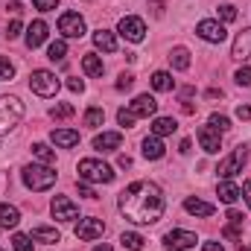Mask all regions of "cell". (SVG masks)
Wrapping results in <instances>:
<instances>
[{"label": "cell", "mask_w": 251, "mask_h": 251, "mask_svg": "<svg viewBox=\"0 0 251 251\" xmlns=\"http://www.w3.org/2000/svg\"><path fill=\"white\" fill-rule=\"evenodd\" d=\"M29 88H32V94H38V97H56L59 88H62V82H59L56 73H50V70H32Z\"/></svg>", "instance_id": "5"}, {"label": "cell", "mask_w": 251, "mask_h": 251, "mask_svg": "<svg viewBox=\"0 0 251 251\" xmlns=\"http://www.w3.org/2000/svg\"><path fill=\"white\" fill-rule=\"evenodd\" d=\"M170 64H173L176 70H187V67H190V50H184V47H176V50L170 53Z\"/></svg>", "instance_id": "28"}, {"label": "cell", "mask_w": 251, "mask_h": 251, "mask_svg": "<svg viewBox=\"0 0 251 251\" xmlns=\"http://www.w3.org/2000/svg\"><path fill=\"white\" fill-rule=\"evenodd\" d=\"M32 237H26V234H15L12 237V246H15V251H32V243H29Z\"/></svg>", "instance_id": "35"}, {"label": "cell", "mask_w": 251, "mask_h": 251, "mask_svg": "<svg viewBox=\"0 0 251 251\" xmlns=\"http://www.w3.org/2000/svg\"><path fill=\"white\" fill-rule=\"evenodd\" d=\"M134 85V76L131 73H120V79H117V91H128Z\"/></svg>", "instance_id": "40"}, {"label": "cell", "mask_w": 251, "mask_h": 251, "mask_svg": "<svg viewBox=\"0 0 251 251\" xmlns=\"http://www.w3.org/2000/svg\"><path fill=\"white\" fill-rule=\"evenodd\" d=\"M24 102L18 97H0V134H9L24 117Z\"/></svg>", "instance_id": "4"}, {"label": "cell", "mask_w": 251, "mask_h": 251, "mask_svg": "<svg viewBox=\"0 0 251 251\" xmlns=\"http://www.w3.org/2000/svg\"><path fill=\"white\" fill-rule=\"evenodd\" d=\"M237 117L240 120H251V105H237Z\"/></svg>", "instance_id": "45"}, {"label": "cell", "mask_w": 251, "mask_h": 251, "mask_svg": "<svg viewBox=\"0 0 251 251\" xmlns=\"http://www.w3.org/2000/svg\"><path fill=\"white\" fill-rule=\"evenodd\" d=\"M178 128V123L173 120V117H158L155 123H152V134L155 137H164V134H173Z\"/></svg>", "instance_id": "26"}, {"label": "cell", "mask_w": 251, "mask_h": 251, "mask_svg": "<svg viewBox=\"0 0 251 251\" xmlns=\"http://www.w3.org/2000/svg\"><path fill=\"white\" fill-rule=\"evenodd\" d=\"M216 196H219V201H225V204H234V201L243 196V190L237 187L234 181H228V178H225V181L216 187Z\"/></svg>", "instance_id": "21"}, {"label": "cell", "mask_w": 251, "mask_h": 251, "mask_svg": "<svg viewBox=\"0 0 251 251\" xmlns=\"http://www.w3.org/2000/svg\"><path fill=\"white\" fill-rule=\"evenodd\" d=\"M79 193H82V196H88V199H97V193L88 187V181H82V184H79Z\"/></svg>", "instance_id": "46"}, {"label": "cell", "mask_w": 251, "mask_h": 251, "mask_svg": "<svg viewBox=\"0 0 251 251\" xmlns=\"http://www.w3.org/2000/svg\"><path fill=\"white\" fill-rule=\"evenodd\" d=\"M219 18L231 24V21H237V9H234L231 3H225V6H219Z\"/></svg>", "instance_id": "37"}, {"label": "cell", "mask_w": 251, "mask_h": 251, "mask_svg": "<svg viewBox=\"0 0 251 251\" xmlns=\"http://www.w3.org/2000/svg\"><path fill=\"white\" fill-rule=\"evenodd\" d=\"M94 44H97L102 53H114V50H117V38H114V32H108V29H97V32H94Z\"/></svg>", "instance_id": "22"}, {"label": "cell", "mask_w": 251, "mask_h": 251, "mask_svg": "<svg viewBox=\"0 0 251 251\" xmlns=\"http://www.w3.org/2000/svg\"><path fill=\"white\" fill-rule=\"evenodd\" d=\"M32 155H35L38 161H44L47 167H50V164L56 161V152H53V149H50L47 143H35V146H32Z\"/></svg>", "instance_id": "31"}, {"label": "cell", "mask_w": 251, "mask_h": 251, "mask_svg": "<svg viewBox=\"0 0 251 251\" xmlns=\"http://www.w3.org/2000/svg\"><path fill=\"white\" fill-rule=\"evenodd\" d=\"M196 137H199V143H201V149H204V152H210V155L222 149V134H219V131H216L213 126H201Z\"/></svg>", "instance_id": "13"}, {"label": "cell", "mask_w": 251, "mask_h": 251, "mask_svg": "<svg viewBox=\"0 0 251 251\" xmlns=\"http://www.w3.org/2000/svg\"><path fill=\"white\" fill-rule=\"evenodd\" d=\"M67 88H70L73 94H82V91H85V82H82V79H67Z\"/></svg>", "instance_id": "44"}, {"label": "cell", "mask_w": 251, "mask_h": 251, "mask_svg": "<svg viewBox=\"0 0 251 251\" xmlns=\"http://www.w3.org/2000/svg\"><path fill=\"white\" fill-rule=\"evenodd\" d=\"M102 234H105V222H102V219H97V216L79 219V225H76V237H79V240H85V243L100 240Z\"/></svg>", "instance_id": "8"}, {"label": "cell", "mask_w": 251, "mask_h": 251, "mask_svg": "<svg viewBox=\"0 0 251 251\" xmlns=\"http://www.w3.org/2000/svg\"><path fill=\"white\" fill-rule=\"evenodd\" d=\"M21 222V213L15 204H0V228H15Z\"/></svg>", "instance_id": "24"}, {"label": "cell", "mask_w": 251, "mask_h": 251, "mask_svg": "<svg viewBox=\"0 0 251 251\" xmlns=\"http://www.w3.org/2000/svg\"><path fill=\"white\" fill-rule=\"evenodd\" d=\"M231 56H234V59H240V62L251 59V29H243V32H240V35L234 38Z\"/></svg>", "instance_id": "16"}, {"label": "cell", "mask_w": 251, "mask_h": 251, "mask_svg": "<svg viewBox=\"0 0 251 251\" xmlns=\"http://www.w3.org/2000/svg\"><path fill=\"white\" fill-rule=\"evenodd\" d=\"M210 126H213L219 134H225V131L231 128V120H228L225 114H210Z\"/></svg>", "instance_id": "34"}, {"label": "cell", "mask_w": 251, "mask_h": 251, "mask_svg": "<svg viewBox=\"0 0 251 251\" xmlns=\"http://www.w3.org/2000/svg\"><path fill=\"white\" fill-rule=\"evenodd\" d=\"M18 35H21V21H12L6 29V38H18Z\"/></svg>", "instance_id": "43"}, {"label": "cell", "mask_w": 251, "mask_h": 251, "mask_svg": "<svg viewBox=\"0 0 251 251\" xmlns=\"http://www.w3.org/2000/svg\"><path fill=\"white\" fill-rule=\"evenodd\" d=\"M32 3H35V9H41V12H50V9L59 6V0H32Z\"/></svg>", "instance_id": "42"}, {"label": "cell", "mask_w": 251, "mask_h": 251, "mask_svg": "<svg viewBox=\"0 0 251 251\" xmlns=\"http://www.w3.org/2000/svg\"><path fill=\"white\" fill-rule=\"evenodd\" d=\"M184 210L187 213H193V216H213V204L210 201H201V199H196V196H190V199H184Z\"/></svg>", "instance_id": "18"}, {"label": "cell", "mask_w": 251, "mask_h": 251, "mask_svg": "<svg viewBox=\"0 0 251 251\" xmlns=\"http://www.w3.org/2000/svg\"><path fill=\"white\" fill-rule=\"evenodd\" d=\"M117 164H120L123 170H128V167H131V158H128V155H120V161H117Z\"/></svg>", "instance_id": "50"}, {"label": "cell", "mask_w": 251, "mask_h": 251, "mask_svg": "<svg viewBox=\"0 0 251 251\" xmlns=\"http://www.w3.org/2000/svg\"><path fill=\"white\" fill-rule=\"evenodd\" d=\"M243 196H246V201H249V207H251V181L243 184Z\"/></svg>", "instance_id": "48"}, {"label": "cell", "mask_w": 251, "mask_h": 251, "mask_svg": "<svg viewBox=\"0 0 251 251\" xmlns=\"http://www.w3.org/2000/svg\"><path fill=\"white\" fill-rule=\"evenodd\" d=\"M82 70H85L88 76H102V70H105V64H102V59H100L97 53H88V56L82 59Z\"/></svg>", "instance_id": "25"}, {"label": "cell", "mask_w": 251, "mask_h": 251, "mask_svg": "<svg viewBox=\"0 0 251 251\" xmlns=\"http://www.w3.org/2000/svg\"><path fill=\"white\" fill-rule=\"evenodd\" d=\"M82 123L88 126V128H100V126L105 123V111H102V108H88Z\"/></svg>", "instance_id": "29"}, {"label": "cell", "mask_w": 251, "mask_h": 251, "mask_svg": "<svg viewBox=\"0 0 251 251\" xmlns=\"http://www.w3.org/2000/svg\"><path fill=\"white\" fill-rule=\"evenodd\" d=\"M149 3H152V12L161 18V15H164V0H149Z\"/></svg>", "instance_id": "47"}, {"label": "cell", "mask_w": 251, "mask_h": 251, "mask_svg": "<svg viewBox=\"0 0 251 251\" xmlns=\"http://www.w3.org/2000/svg\"><path fill=\"white\" fill-rule=\"evenodd\" d=\"M29 237H32L35 243H59V240H62L59 231H56V228H47V225H35V228L29 231Z\"/></svg>", "instance_id": "23"}, {"label": "cell", "mask_w": 251, "mask_h": 251, "mask_svg": "<svg viewBox=\"0 0 251 251\" xmlns=\"http://www.w3.org/2000/svg\"><path fill=\"white\" fill-rule=\"evenodd\" d=\"M94 251H111V246H97Z\"/></svg>", "instance_id": "52"}, {"label": "cell", "mask_w": 251, "mask_h": 251, "mask_svg": "<svg viewBox=\"0 0 251 251\" xmlns=\"http://www.w3.org/2000/svg\"><path fill=\"white\" fill-rule=\"evenodd\" d=\"M228 225L243 228V213H240V210H228Z\"/></svg>", "instance_id": "41"}, {"label": "cell", "mask_w": 251, "mask_h": 251, "mask_svg": "<svg viewBox=\"0 0 251 251\" xmlns=\"http://www.w3.org/2000/svg\"><path fill=\"white\" fill-rule=\"evenodd\" d=\"M44 38H47V24H44V21H32V24L26 26V47L35 50V47L44 44Z\"/></svg>", "instance_id": "17"}, {"label": "cell", "mask_w": 251, "mask_h": 251, "mask_svg": "<svg viewBox=\"0 0 251 251\" xmlns=\"http://www.w3.org/2000/svg\"><path fill=\"white\" fill-rule=\"evenodd\" d=\"M12 76H15V67H12V62L0 59V82H3V79H12Z\"/></svg>", "instance_id": "39"}, {"label": "cell", "mask_w": 251, "mask_h": 251, "mask_svg": "<svg viewBox=\"0 0 251 251\" xmlns=\"http://www.w3.org/2000/svg\"><path fill=\"white\" fill-rule=\"evenodd\" d=\"M164 152H167V149H164V143H161L155 134L143 140V158H146V161H161V158H164Z\"/></svg>", "instance_id": "19"}, {"label": "cell", "mask_w": 251, "mask_h": 251, "mask_svg": "<svg viewBox=\"0 0 251 251\" xmlns=\"http://www.w3.org/2000/svg\"><path fill=\"white\" fill-rule=\"evenodd\" d=\"M79 178L88 184H111L114 181V170L97 158H85L79 161Z\"/></svg>", "instance_id": "2"}, {"label": "cell", "mask_w": 251, "mask_h": 251, "mask_svg": "<svg viewBox=\"0 0 251 251\" xmlns=\"http://www.w3.org/2000/svg\"><path fill=\"white\" fill-rule=\"evenodd\" d=\"M120 243H123V249H128V251H140L146 240H143L140 234H134V231H126L123 237H120Z\"/></svg>", "instance_id": "30"}, {"label": "cell", "mask_w": 251, "mask_h": 251, "mask_svg": "<svg viewBox=\"0 0 251 251\" xmlns=\"http://www.w3.org/2000/svg\"><path fill=\"white\" fill-rule=\"evenodd\" d=\"M201 251H225V249H222L219 243H204V249H201Z\"/></svg>", "instance_id": "49"}, {"label": "cell", "mask_w": 251, "mask_h": 251, "mask_svg": "<svg viewBox=\"0 0 251 251\" xmlns=\"http://www.w3.org/2000/svg\"><path fill=\"white\" fill-rule=\"evenodd\" d=\"M164 243H167L170 251H187L199 243V237H196L193 231H178V228H176V231H170V234L164 237Z\"/></svg>", "instance_id": "12"}, {"label": "cell", "mask_w": 251, "mask_h": 251, "mask_svg": "<svg viewBox=\"0 0 251 251\" xmlns=\"http://www.w3.org/2000/svg\"><path fill=\"white\" fill-rule=\"evenodd\" d=\"M120 143H123L120 131H102L94 137V149H100V152H114V149H120Z\"/></svg>", "instance_id": "15"}, {"label": "cell", "mask_w": 251, "mask_h": 251, "mask_svg": "<svg viewBox=\"0 0 251 251\" xmlns=\"http://www.w3.org/2000/svg\"><path fill=\"white\" fill-rule=\"evenodd\" d=\"M64 56H67V44H64V41H53L50 50H47V59H53V62H64Z\"/></svg>", "instance_id": "33"}, {"label": "cell", "mask_w": 251, "mask_h": 251, "mask_svg": "<svg viewBox=\"0 0 251 251\" xmlns=\"http://www.w3.org/2000/svg\"><path fill=\"white\" fill-rule=\"evenodd\" d=\"M73 114H76V108H73L70 102H59V105L50 108V117H53V120H67V117H73Z\"/></svg>", "instance_id": "32"}, {"label": "cell", "mask_w": 251, "mask_h": 251, "mask_svg": "<svg viewBox=\"0 0 251 251\" xmlns=\"http://www.w3.org/2000/svg\"><path fill=\"white\" fill-rule=\"evenodd\" d=\"M167 210L164 193L152 181H134L120 193V213L134 225H155Z\"/></svg>", "instance_id": "1"}, {"label": "cell", "mask_w": 251, "mask_h": 251, "mask_svg": "<svg viewBox=\"0 0 251 251\" xmlns=\"http://www.w3.org/2000/svg\"><path fill=\"white\" fill-rule=\"evenodd\" d=\"M24 184L29 190H50L56 184V170L53 167H47V164H29V167H24Z\"/></svg>", "instance_id": "3"}, {"label": "cell", "mask_w": 251, "mask_h": 251, "mask_svg": "<svg viewBox=\"0 0 251 251\" xmlns=\"http://www.w3.org/2000/svg\"><path fill=\"white\" fill-rule=\"evenodd\" d=\"M59 32L64 38H82L85 35V18L79 12H64L59 18Z\"/></svg>", "instance_id": "7"}, {"label": "cell", "mask_w": 251, "mask_h": 251, "mask_svg": "<svg viewBox=\"0 0 251 251\" xmlns=\"http://www.w3.org/2000/svg\"><path fill=\"white\" fill-rule=\"evenodd\" d=\"M134 120H137V117H134L128 108H120V111H117V123L126 126V128H128V126H134Z\"/></svg>", "instance_id": "36"}, {"label": "cell", "mask_w": 251, "mask_h": 251, "mask_svg": "<svg viewBox=\"0 0 251 251\" xmlns=\"http://www.w3.org/2000/svg\"><path fill=\"white\" fill-rule=\"evenodd\" d=\"M0 251H3V249H0Z\"/></svg>", "instance_id": "53"}, {"label": "cell", "mask_w": 251, "mask_h": 251, "mask_svg": "<svg viewBox=\"0 0 251 251\" xmlns=\"http://www.w3.org/2000/svg\"><path fill=\"white\" fill-rule=\"evenodd\" d=\"M53 216L59 222H73V219H79V204L67 196H56L53 199Z\"/></svg>", "instance_id": "10"}, {"label": "cell", "mask_w": 251, "mask_h": 251, "mask_svg": "<svg viewBox=\"0 0 251 251\" xmlns=\"http://www.w3.org/2000/svg\"><path fill=\"white\" fill-rule=\"evenodd\" d=\"M246 161H249V149H246V146H237V149L216 167V176H219V178H234L237 173H243Z\"/></svg>", "instance_id": "6"}, {"label": "cell", "mask_w": 251, "mask_h": 251, "mask_svg": "<svg viewBox=\"0 0 251 251\" xmlns=\"http://www.w3.org/2000/svg\"><path fill=\"white\" fill-rule=\"evenodd\" d=\"M196 32H199V38H204V41H210V44H222V41L228 38V32H225V26H222L219 21H199Z\"/></svg>", "instance_id": "11"}, {"label": "cell", "mask_w": 251, "mask_h": 251, "mask_svg": "<svg viewBox=\"0 0 251 251\" xmlns=\"http://www.w3.org/2000/svg\"><path fill=\"white\" fill-rule=\"evenodd\" d=\"M234 79H237V85H243V88H249V85H251V67H240Z\"/></svg>", "instance_id": "38"}, {"label": "cell", "mask_w": 251, "mask_h": 251, "mask_svg": "<svg viewBox=\"0 0 251 251\" xmlns=\"http://www.w3.org/2000/svg\"><path fill=\"white\" fill-rule=\"evenodd\" d=\"M50 140H53L56 146L70 149V146H76V143H79V131H73V128H56V131L50 134Z\"/></svg>", "instance_id": "20"}, {"label": "cell", "mask_w": 251, "mask_h": 251, "mask_svg": "<svg viewBox=\"0 0 251 251\" xmlns=\"http://www.w3.org/2000/svg\"><path fill=\"white\" fill-rule=\"evenodd\" d=\"M152 88H155V91H173V88H176V79H173L167 70H158V73L152 76Z\"/></svg>", "instance_id": "27"}, {"label": "cell", "mask_w": 251, "mask_h": 251, "mask_svg": "<svg viewBox=\"0 0 251 251\" xmlns=\"http://www.w3.org/2000/svg\"><path fill=\"white\" fill-rule=\"evenodd\" d=\"M6 9H12V12L18 15V12H21V0H9V6H6Z\"/></svg>", "instance_id": "51"}, {"label": "cell", "mask_w": 251, "mask_h": 251, "mask_svg": "<svg viewBox=\"0 0 251 251\" xmlns=\"http://www.w3.org/2000/svg\"><path fill=\"white\" fill-rule=\"evenodd\" d=\"M120 35H123L126 41H131V44H140V41L146 38V24H143L140 18L128 15V18L120 21Z\"/></svg>", "instance_id": "9"}, {"label": "cell", "mask_w": 251, "mask_h": 251, "mask_svg": "<svg viewBox=\"0 0 251 251\" xmlns=\"http://www.w3.org/2000/svg\"><path fill=\"white\" fill-rule=\"evenodd\" d=\"M128 111H131L134 117H152V114L158 111V102H155V97L140 94V97H134V102L128 105Z\"/></svg>", "instance_id": "14"}]
</instances>
